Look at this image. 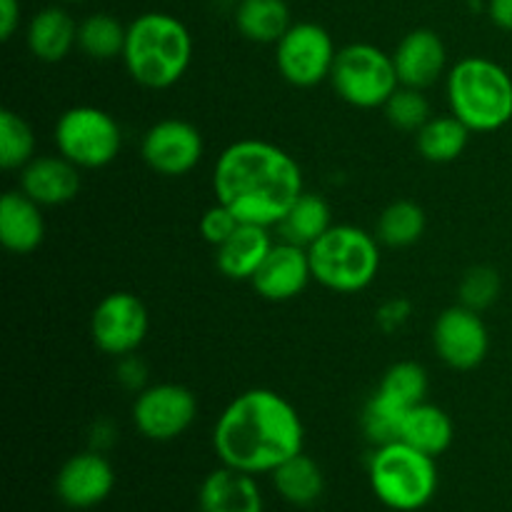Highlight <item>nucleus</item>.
Listing matches in <instances>:
<instances>
[{
	"label": "nucleus",
	"mask_w": 512,
	"mask_h": 512,
	"mask_svg": "<svg viewBox=\"0 0 512 512\" xmlns=\"http://www.w3.org/2000/svg\"><path fill=\"white\" fill-rule=\"evenodd\" d=\"M408 410L410 408H403V405L395 403L393 398H388L385 393L375 390L373 398L365 403L363 413H360V428H363L365 438H368L375 448L400 440V430H403V420Z\"/></svg>",
	"instance_id": "29"
},
{
	"label": "nucleus",
	"mask_w": 512,
	"mask_h": 512,
	"mask_svg": "<svg viewBox=\"0 0 512 512\" xmlns=\"http://www.w3.org/2000/svg\"><path fill=\"white\" fill-rule=\"evenodd\" d=\"M150 330V315L143 300L128 290L110 293L95 305L90 315V338L100 353L110 358L133 355L145 343Z\"/></svg>",
	"instance_id": "10"
},
{
	"label": "nucleus",
	"mask_w": 512,
	"mask_h": 512,
	"mask_svg": "<svg viewBox=\"0 0 512 512\" xmlns=\"http://www.w3.org/2000/svg\"><path fill=\"white\" fill-rule=\"evenodd\" d=\"M330 228H333V213H330L328 200L318 193L300 195L278 225L283 240L303 245V248H310Z\"/></svg>",
	"instance_id": "25"
},
{
	"label": "nucleus",
	"mask_w": 512,
	"mask_h": 512,
	"mask_svg": "<svg viewBox=\"0 0 512 512\" xmlns=\"http://www.w3.org/2000/svg\"><path fill=\"white\" fill-rule=\"evenodd\" d=\"M20 18H23L20 0H0V38H13L15 30L20 28Z\"/></svg>",
	"instance_id": "37"
},
{
	"label": "nucleus",
	"mask_w": 512,
	"mask_h": 512,
	"mask_svg": "<svg viewBox=\"0 0 512 512\" xmlns=\"http://www.w3.org/2000/svg\"><path fill=\"white\" fill-rule=\"evenodd\" d=\"M190 60L193 35L175 15L150 10L128 23L123 63L130 78L143 88H173L188 73Z\"/></svg>",
	"instance_id": "3"
},
{
	"label": "nucleus",
	"mask_w": 512,
	"mask_h": 512,
	"mask_svg": "<svg viewBox=\"0 0 512 512\" xmlns=\"http://www.w3.org/2000/svg\"><path fill=\"white\" fill-rule=\"evenodd\" d=\"M388 512H398V510H388Z\"/></svg>",
	"instance_id": "41"
},
{
	"label": "nucleus",
	"mask_w": 512,
	"mask_h": 512,
	"mask_svg": "<svg viewBox=\"0 0 512 512\" xmlns=\"http://www.w3.org/2000/svg\"><path fill=\"white\" fill-rule=\"evenodd\" d=\"M428 388V373H425L423 365L413 363V360H400V363L390 365L388 373L383 375V380H380L378 385L380 393L393 398L395 403H400L403 408H413V405L425 403Z\"/></svg>",
	"instance_id": "31"
},
{
	"label": "nucleus",
	"mask_w": 512,
	"mask_h": 512,
	"mask_svg": "<svg viewBox=\"0 0 512 512\" xmlns=\"http://www.w3.org/2000/svg\"><path fill=\"white\" fill-rule=\"evenodd\" d=\"M273 245L270 228L240 223L238 230L215 248V265L228 280H248L250 283Z\"/></svg>",
	"instance_id": "21"
},
{
	"label": "nucleus",
	"mask_w": 512,
	"mask_h": 512,
	"mask_svg": "<svg viewBox=\"0 0 512 512\" xmlns=\"http://www.w3.org/2000/svg\"><path fill=\"white\" fill-rule=\"evenodd\" d=\"M310 280H313V265H310L308 248L280 240L273 245L250 285L263 300L285 303V300H293L305 293Z\"/></svg>",
	"instance_id": "15"
},
{
	"label": "nucleus",
	"mask_w": 512,
	"mask_h": 512,
	"mask_svg": "<svg viewBox=\"0 0 512 512\" xmlns=\"http://www.w3.org/2000/svg\"><path fill=\"white\" fill-rule=\"evenodd\" d=\"M435 355L453 370H473L488 358L490 333L480 313L453 305L433 325Z\"/></svg>",
	"instance_id": "13"
},
{
	"label": "nucleus",
	"mask_w": 512,
	"mask_h": 512,
	"mask_svg": "<svg viewBox=\"0 0 512 512\" xmlns=\"http://www.w3.org/2000/svg\"><path fill=\"white\" fill-rule=\"evenodd\" d=\"M308 253L315 283L340 295L370 288L380 273V240L358 225H333Z\"/></svg>",
	"instance_id": "5"
},
{
	"label": "nucleus",
	"mask_w": 512,
	"mask_h": 512,
	"mask_svg": "<svg viewBox=\"0 0 512 512\" xmlns=\"http://www.w3.org/2000/svg\"><path fill=\"white\" fill-rule=\"evenodd\" d=\"M198 500L203 512H263V493L255 475L228 465L203 480Z\"/></svg>",
	"instance_id": "20"
},
{
	"label": "nucleus",
	"mask_w": 512,
	"mask_h": 512,
	"mask_svg": "<svg viewBox=\"0 0 512 512\" xmlns=\"http://www.w3.org/2000/svg\"><path fill=\"white\" fill-rule=\"evenodd\" d=\"M213 193L240 223L278 228L290 205L305 193L303 168L270 140H235L215 160Z\"/></svg>",
	"instance_id": "1"
},
{
	"label": "nucleus",
	"mask_w": 512,
	"mask_h": 512,
	"mask_svg": "<svg viewBox=\"0 0 512 512\" xmlns=\"http://www.w3.org/2000/svg\"><path fill=\"white\" fill-rule=\"evenodd\" d=\"M395 73L400 85L428 90L438 83L448 68V48L445 40L430 28H415L403 35L393 50Z\"/></svg>",
	"instance_id": "16"
},
{
	"label": "nucleus",
	"mask_w": 512,
	"mask_h": 512,
	"mask_svg": "<svg viewBox=\"0 0 512 512\" xmlns=\"http://www.w3.org/2000/svg\"><path fill=\"white\" fill-rule=\"evenodd\" d=\"M338 48L320 23H293L275 43V65L295 88H315L333 75Z\"/></svg>",
	"instance_id": "9"
},
{
	"label": "nucleus",
	"mask_w": 512,
	"mask_h": 512,
	"mask_svg": "<svg viewBox=\"0 0 512 512\" xmlns=\"http://www.w3.org/2000/svg\"><path fill=\"white\" fill-rule=\"evenodd\" d=\"M448 108L470 133H495L512 120V75L505 65L468 55L445 75Z\"/></svg>",
	"instance_id": "4"
},
{
	"label": "nucleus",
	"mask_w": 512,
	"mask_h": 512,
	"mask_svg": "<svg viewBox=\"0 0 512 512\" xmlns=\"http://www.w3.org/2000/svg\"><path fill=\"white\" fill-rule=\"evenodd\" d=\"M385 118L400 133H418L430 118H433V110H430L428 98H425L423 90L408 88V85H400L393 95H390L388 103L383 105Z\"/></svg>",
	"instance_id": "32"
},
{
	"label": "nucleus",
	"mask_w": 512,
	"mask_h": 512,
	"mask_svg": "<svg viewBox=\"0 0 512 512\" xmlns=\"http://www.w3.org/2000/svg\"><path fill=\"white\" fill-rule=\"evenodd\" d=\"M488 15L495 28L512 33V0H488Z\"/></svg>",
	"instance_id": "38"
},
{
	"label": "nucleus",
	"mask_w": 512,
	"mask_h": 512,
	"mask_svg": "<svg viewBox=\"0 0 512 512\" xmlns=\"http://www.w3.org/2000/svg\"><path fill=\"white\" fill-rule=\"evenodd\" d=\"M35 158V133L28 120L15 110L0 113V165L5 170H23Z\"/></svg>",
	"instance_id": "30"
},
{
	"label": "nucleus",
	"mask_w": 512,
	"mask_h": 512,
	"mask_svg": "<svg viewBox=\"0 0 512 512\" xmlns=\"http://www.w3.org/2000/svg\"><path fill=\"white\" fill-rule=\"evenodd\" d=\"M113 443H115L113 423H110V420H98V423L93 425V430H90V445H93V450L103 453V450L110 448Z\"/></svg>",
	"instance_id": "39"
},
{
	"label": "nucleus",
	"mask_w": 512,
	"mask_h": 512,
	"mask_svg": "<svg viewBox=\"0 0 512 512\" xmlns=\"http://www.w3.org/2000/svg\"><path fill=\"white\" fill-rule=\"evenodd\" d=\"M128 25L110 13H90L78 23V50L90 60L108 63L123 58Z\"/></svg>",
	"instance_id": "27"
},
{
	"label": "nucleus",
	"mask_w": 512,
	"mask_h": 512,
	"mask_svg": "<svg viewBox=\"0 0 512 512\" xmlns=\"http://www.w3.org/2000/svg\"><path fill=\"white\" fill-rule=\"evenodd\" d=\"M293 25L285 0H240L235 8V28L245 40L275 45Z\"/></svg>",
	"instance_id": "23"
},
{
	"label": "nucleus",
	"mask_w": 512,
	"mask_h": 512,
	"mask_svg": "<svg viewBox=\"0 0 512 512\" xmlns=\"http://www.w3.org/2000/svg\"><path fill=\"white\" fill-rule=\"evenodd\" d=\"M205 153V140L193 123L183 118H165L150 125L140 143V155L153 173L180 178L198 168Z\"/></svg>",
	"instance_id": "12"
},
{
	"label": "nucleus",
	"mask_w": 512,
	"mask_h": 512,
	"mask_svg": "<svg viewBox=\"0 0 512 512\" xmlns=\"http://www.w3.org/2000/svg\"><path fill=\"white\" fill-rule=\"evenodd\" d=\"M55 148L80 170H100L123 150V128L95 105H75L58 118L53 130Z\"/></svg>",
	"instance_id": "8"
},
{
	"label": "nucleus",
	"mask_w": 512,
	"mask_h": 512,
	"mask_svg": "<svg viewBox=\"0 0 512 512\" xmlns=\"http://www.w3.org/2000/svg\"><path fill=\"white\" fill-rule=\"evenodd\" d=\"M25 45L40 63H60L78 48V20L63 5H48L30 18Z\"/></svg>",
	"instance_id": "19"
},
{
	"label": "nucleus",
	"mask_w": 512,
	"mask_h": 512,
	"mask_svg": "<svg viewBox=\"0 0 512 512\" xmlns=\"http://www.w3.org/2000/svg\"><path fill=\"white\" fill-rule=\"evenodd\" d=\"M240 220L235 218V213L230 208H225L223 203H218L215 200V205H210L208 210H205L203 215H200V235H203L205 243H210L213 248H218V245H223L225 240L230 238V235L238 230Z\"/></svg>",
	"instance_id": "34"
},
{
	"label": "nucleus",
	"mask_w": 512,
	"mask_h": 512,
	"mask_svg": "<svg viewBox=\"0 0 512 512\" xmlns=\"http://www.w3.org/2000/svg\"><path fill=\"white\" fill-rule=\"evenodd\" d=\"M453 420L445 413L443 408L433 403H418L405 413L403 430H400V440L408 445H413L420 453L430 455V458H438L445 450L453 445Z\"/></svg>",
	"instance_id": "22"
},
{
	"label": "nucleus",
	"mask_w": 512,
	"mask_h": 512,
	"mask_svg": "<svg viewBox=\"0 0 512 512\" xmlns=\"http://www.w3.org/2000/svg\"><path fill=\"white\" fill-rule=\"evenodd\" d=\"M280 498L298 508H308L323 495L325 475L310 455L298 453L270 473Z\"/></svg>",
	"instance_id": "24"
},
{
	"label": "nucleus",
	"mask_w": 512,
	"mask_h": 512,
	"mask_svg": "<svg viewBox=\"0 0 512 512\" xmlns=\"http://www.w3.org/2000/svg\"><path fill=\"white\" fill-rule=\"evenodd\" d=\"M43 205L23 190H8L0 200V243L13 255H30L43 245Z\"/></svg>",
	"instance_id": "18"
},
{
	"label": "nucleus",
	"mask_w": 512,
	"mask_h": 512,
	"mask_svg": "<svg viewBox=\"0 0 512 512\" xmlns=\"http://www.w3.org/2000/svg\"><path fill=\"white\" fill-rule=\"evenodd\" d=\"M370 488L388 510L415 512L430 503L438 490L435 458L420 453L413 445L395 440L378 445L368 465Z\"/></svg>",
	"instance_id": "6"
},
{
	"label": "nucleus",
	"mask_w": 512,
	"mask_h": 512,
	"mask_svg": "<svg viewBox=\"0 0 512 512\" xmlns=\"http://www.w3.org/2000/svg\"><path fill=\"white\" fill-rule=\"evenodd\" d=\"M115 375H118V383L123 385L125 390H133V393H140V390L148 388V368H145L143 360L138 355H125V358H118V368H115Z\"/></svg>",
	"instance_id": "36"
},
{
	"label": "nucleus",
	"mask_w": 512,
	"mask_h": 512,
	"mask_svg": "<svg viewBox=\"0 0 512 512\" xmlns=\"http://www.w3.org/2000/svg\"><path fill=\"white\" fill-rule=\"evenodd\" d=\"M83 170L63 155H35L20 170V190L43 208L70 203L83 188Z\"/></svg>",
	"instance_id": "17"
},
{
	"label": "nucleus",
	"mask_w": 512,
	"mask_h": 512,
	"mask_svg": "<svg viewBox=\"0 0 512 512\" xmlns=\"http://www.w3.org/2000/svg\"><path fill=\"white\" fill-rule=\"evenodd\" d=\"M500 290H503V280H500L498 270L490 265H475L460 280L458 298L460 305L475 310V313H483L500 298Z\"/></svg>",
	"instance_id": "33"
},
{
	"label": "nucleus",
	"mask_w": 512,
	"mask_h": 512,
	"mask_svg": "<svg viewBox=\"0 0 512 512\" xmlns=\"http://www.w3.org/2000/svg\"><path fill=\"white\" fill-rule=\"evenodd\" d=\"M428 228V215L413 200H395L380 213L375 238L388 248H410L418 243Z\"/></svg>",
	"instance_id": "28"
},
{
	"label": "nucleus",
	"mask_w": 512,
	"mask_h": 512,
	"mask_svg": "<svg viewBox=\"0 0 512 512\" xmlns=\"http://www.w3.org/2000/svg\"><path fill=\"white\" fill-rule=\"evenodd\" d=\"M470 143V130L455 118L453 113L448 115H433L423 128L415 133V145L418 153L423 155L428 163H453L465 153Z\"/></svg>",
	"instance_id": "26"
},
{
	"label": "nucleus",
	"mask_w": 512,
	"mask_h": 512,
	"mask_svg": "<svg viewBox=\"0 0 512 512\" xmlns=\"http://www.w3.org/2000/svg\"><path fill=\"white\" fill-rule=\"evenodd\" d=\"M410 315H413V305H410V300L390 298L380 305L378 313H375V320H378V325L385 330V333H395V330H400L405 323H408Z\"/></svg>",
	"instance_id": "35"
},
{
	"label": "nucleus",
	"mask_w": 512,
	"mask_h": 512,
	"mask_svg": "<svg viewBox=\"0 0 512 512\" xmlns=\"http://www.w3.org/2000/svg\"><path fill=\"white\" fill-rule=\"evenodd\" d=\"M303 443L305 428L295 405L268 388L245 390L230 400L213 428L220 463L250 475H270L303 453Z\"/></svg>",
	"instance_id": "2"
},
{
	"label": "nucleus",
	"mask_w": 512,
	"mask_h": 512,
	"mask_svg": "<svg viewBox=\"0 0 512 512\" xmlns=\"http://www.w3.org/2000/svg\"><path fill=\"white\" fill-rule=\"evenodd\" d=\"M115 488V470L98 450H85L63 463L55 478V493L68 508L88 510L105 503Z\"/></svg>",
	"instance_id": "14"
},
{
	"label": "nucleus",
	"mask_w": 512,
	"mask_h": 512,
	"mask_svg": "<svg viewBox=\"0 0 512 512\" xmlns=\"http://www.w3.org/2000/svg\"><path fill=\"white\" fill-rule=\"evenodd\" d=\"M198 418V398L178 383H158L140 390L133 403V425L143 438L168 443L190 430Z\"/></svg>",
	"instance_id": "11"
},
{
	"label": "nucleus",
	"mask_w": 512,
	"mask_h": 512,
	"mask_svg": "<svg viewBox=\"0 0 512 512\" xmlns=\"http://www.w3.org/2000/svg\"><path fill=\"white\" fill-rule=\"evenodd\" d=\"M55 3H60V5H70V3H85V0H55Z\"/></svg>",
	"instance_id": "40"
},
{
	"label": "nucleus",
	"mask_w": 512,
	"mask_h": 512,
	"mask_svg": "<svg viewBox=\"0 0 512 512\" xmlns=\"http://www.w3.org/2000/svg\"><path fill=\"white\" fill-rule=\"evenodd\" d=\"M330 83L340 100L360 110L383 108L400 88L393 53H385L373 43H350L340 48Z\"/></svg>",
	"instance_id": "7"
}]
</instances>
